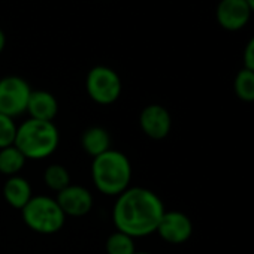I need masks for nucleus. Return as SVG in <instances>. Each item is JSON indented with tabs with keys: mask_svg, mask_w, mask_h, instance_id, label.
<instances>
[{
	"mask_svg": "<svg viewBox=\"0 0 254 254\" xmlns=\"http://www.w3.org/2000/svg\"><path fill=\"white\" fill-rule=\"evenodd\" d=\"M30 84L17 75H9L0 79V114L17 118L26 114L30 97Z\"/></svg>",
	"mask_w": 254,
	"mask_h": 254,
	"instance_id": "obj_6",
	"label": "nucleus"
},
{
	"mask_svg": "<svg viewBox=\"0 0 254 254\" xmlns=\"http://www.w3.org/2000/svg\"><path fill=\"white\" fill-rule=\"evenodd\" d=\"M105 251L106 254H135L136 253L135 239L123 232L115 230L108 236L105 242Z\"/></svg>",
	"mask_w": 254,
	"mask_h": 254,
	"instance_id": "obj_16",
	"label": "nucleus"
},
{
	"mask_svg": "<svg viewBox=\"0 0 254 254\" xmlns=\"http://www.w3.org/2000/svg\"><path fill=\"white\" fill-rule=\"evenodd\" d=\"M5 47H6V36H5V32L0 29V54L3 53Z\"/></svg>",
	"mask_w": 254,
	"mask_h": 254,
	"instance_id": "obj_20",
	"label": "nucleus"
},
{
	"mask_svg": "<svg viewBox=\"0 0 254 254\" xmlns=\"http://www.w3.org/2000/svg\"><path fill=\"white\" fill-rule=\"evenodd\" d=\"M81 147L94 159L111 150V135L102 126H91L81 135Z\"/></svg>",
	"mask_w": 254,
	"mask_h": 254,
	"instance_id": "obj_13",
	"label": "nucleus"
},
{
	"mask_svg": "<svg viewBox=\"0 0 254 254\" xmlns=\"http://www.w3.org/2000/svg\"><path fill=\"white\" fill-rule=\"evenodd\" d=\"M85 90L88 97L97 105L115 103L123 91L120 75L109 66H94L85 76Z\"/></svg>",
	"mask_w": 254,
	"mask_h": 254,
	"instance_id": "obj_5",
	"label": "nucleus"
},
{
	"mask_svg": "<svg viewBox=\"0 0 254 254\" xmlns=\"http://www.w3.org/2000/svg\"><path fill=\"white\" fill-rule=\"evenodd\" d=\"M2 193H3L6 203L11 208L18 209V211H21L33 197V191H32V186L29 180L21 175L9 177L3 184Z\"/></svg>",
	"mask_w": 254,
	"mask_h": 254,
	"instance_id": "obj_12",
	"label": "nucleus"
},
{
	"mask_svg": "<svg viewBox=\"0 0 254 254\" xmlns=\"http://www.w3.org/2000/svg\"><path fill=\"white\" fill-rule=\"evenodd\" d=\"M251 9L247 0H220L215 8V20L227 32L244 29L251 20Z\"/></svg>",
	"mask_w": 254,
	"mask_h": 254,
	"instance_id": "obj_9",
	"label": "nucleus"
},
{
	"mask_svg": "<svg viewBox=\"0 0 254 254\" xmlns=\"http://www.w3.org/2000/svg\"><path fill=\"white\" fill-rule=\"evenodd\" d=\"M60 142V133L53 121L27 118L18 129L14 145L27 160H44L54 154Z\"/></svg>",
	"mask_w": 254,
	"mask_h": 254,
	"instance_id": "obj_3",
	"label": "nucleus"
},
{
	"mask_svg": "<svg viewBox=\"0 0 254 254\" xmlns=\"http://www.w3.org/2000/svg\"><path fill=\"white\" fill-rule=\"evenodd\" d=\"M139 127L142 133L150 139L162 141L168 138L172 130V117L165 106L151 103L141 111Z\"/></svg>",
	"mask_w": 254,
	"mask_h": 254,
	"instance_id": "obj_7",
	"label": "nucleus"
},
{
	"mask_svg": "<svg viewBox=\"0 0 254 254\" xmlns=\"http://www.w3.org/2000/svg\"><path fill=\"white\" fill-rule=\"evenodd\" d=\"M132 163L124 153L109 150L93 159L91 180L94 187L105 196H120L130 187Z\"/></svg>",
	"mask_w": 254,
	"mask_h": 254,
	"instance_id": "obj_2",
	"label": "nucleus"
},
{
	"mask_svg": "<svg viewBox=\"0 0 254 254\" xmlns=\"http://www.w3.org/2000/svg\"><path fill=\"white\" fill-rule=\"evenodd\" d=\"M44 183L50 190L56 193H60L62 190H64L72 184L67 168L59 163H53L47 166V169L44 171Z\"/></svg>",
	"mask_w": 254,
	"mask_h": 254,
	"instance_id": "obj_15",
	"label": "nucleus"
},
{
	"mask_svg": "<svg viewBox=\"0 0 254 254\" xmlns=\"http://www.w3.org/2000/svg\"><path fill=\"white\" fill-rule=\"evenodd\" d=\"M233 90L239 100L247 103L254 102V72L242 67L235 76Z\"/></svg>",
	"mask_w": 254,
	"mask_h": 254,
	"instance_id": "obj_17",
	"label": "nucleus"
},
{
	"mask_svg": "<svg viewBox=\"0 0 254 254\" xmlns=\"http://www.w3.org/2000/svg\"><path fill=\"white\" fill-rule=\"evenodd\" d=\"M26 226L41 235H54L60 232L66 223V215L59 206L56 197L33 196L21 209Z\"/></svg>",
	"mask_w": 254,
	"mask_h": 254,
	"instance_id": "obj_4",
	"label": "nucleus"
},
{
	"mask_svg": "<svg viewBox=\"0 0 254 254\" xmlns=\"http://www.w3.org/2000/svg\"><path fill=\"white\" fill-rule=\"evenodd\" d=\"M247 2H248V6H250L251 12L254 14V0H247Z\"/></svg>",
	"mask_w": 254,
	"mask_h": 254,
	"instance_id": "obj_21",
	"label": "nucleus"
},
{
	"mask_svg": "<svg viewBox=\"0 0 254 254\" xmlns=\"http://www.w3.org/2000/svg\"><path fill=\"white\" fill-rule=\"evenodd\" d=\"M242 59H244V67L254 72V36L247 42Z\"/></svg>",
	"mask_w": 254,
	"mask_h": 254,
	"instance_id": "obj_19",
	"label": "nucleus"
},
{
	"mask_svg": "<svg viewBox=\"0 0 254 254\" xmlns=\"http://www.w3.org/2000/svg\"><path fill=\"white\" fill-rule=\"evenodd\" d=\"M26 112L29 114V118L53 121L59 114V102L56 96L47 90H32Z\"/></svg>",
	"mask_w": 254,
	"mask_h": 254,
	"instance_id": "obj_11",
	"label": "nucleus"
},
{
	"mask_svg": "<svg viewBox=\"0 0 254 254\" xmlns=\"http://www.w3.org/2000/svg\"><path fill=\"white\" fill-rule=\"evenodd\" d=\"M26 162L27 159L15 145L0 150V174L8 178L20 175L26 166Z\"/></svg>",
	"mask_w": 254,
	"mask_h": 254,
	"instance_id": "obj_14",
	"label": "nucleus"
},
{
	"mask_svg": "<svg viewBox=\"0 0 254 254\" xmlns=\"http://www.w3.org/2000/svg\"><path fill=\"white\" fill-rule=\"evenodd\" d=\"M156 232L165 242L180 245L190 239L193 233V223L190 217L181 211H165Z\"/></svg>",
	"mask_w": 254,
	"mask_h": 254,
	"instance_id": "obj_8",
	"label": "nucleus"
},
{
	"mask_svg": "<svg viewBox=\"0 0 254 254\" xmlns=\"http://www.w3.org/2000/svg\"><path fill=\"white\" fill-rule=\"evenodd\" d=\"M56 200L64 212L66 218L87 215L91 211L94 202L90 190L78 184H70L69 187L57 193Z\"/></svg>",
	"mask_w": 254,
	"mask_h": 254,
	"instance_id": "obj_10",
	"label": "nucleus"
},
{
	"mask_svg": "<svg viewBox=\"0 0 254 254\" xmlns=\"http://www.w3.org/2000/svg\"><path fill=\"white\" fill-rule=\"evenodd\" d=\"M135 254H151V253H148V251H136Z\"/></svg>",
	"mask_w": 254,
	"mask_h": 254,
	"instance_id": "obj_22",
	"label": "nucleus"
},
{
	"mask_svg": "<svg viewBox=\"0 0 254 254\" xmlns=\"http://www.w3.org/2000/svg\"><path fill=\"white\" fill-rule=\"evenodd\" d=\"M18 126L14 118L0 114V150L14 145Z\"/></svg>",
	"mask_w": 254,
	"mask_h": 254,
	"instance_id": "obj_18",
	"label": "nucleus"
},
{
	"mask_svg": "<svg viewBox=\"0 0 254 254\" xmlns=\"http://www.w3.org/2000/svg\"><path fill=\"white\" fill-rule=\"evenodd\" d=\"M165 211L157 193L145 187H129L117 196L112 221L118 232L136 239L156 233Z\"/></svg>",
	"mask_w": 254,
	"mask_h": 254,
	"instance_id": "obj_1",
	"label": "nucleus"
}]
</instances>
